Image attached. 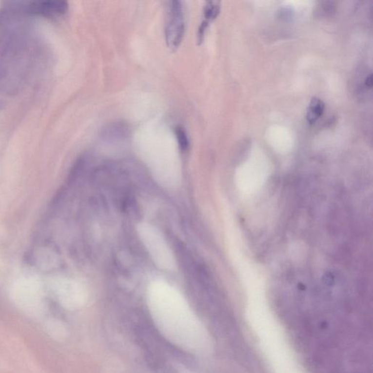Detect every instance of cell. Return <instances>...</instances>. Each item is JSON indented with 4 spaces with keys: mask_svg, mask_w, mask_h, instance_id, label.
Segmentation results:
<instances>
[{
    "mask_svg": "<svg viewBox=\"0 0 373 373\" xmlns=\"http://www.w3.org/2000/svg\"><path fill=\"white\" fill-rule=\"evenodd\" d=\"M324 108H325V104H324V101L320 98L314 97L311 99L307 110L306 118H307L308 122L310 124H314V123H315L324 113Z\"/></svg>",
    "mask_w": 373,
    "mask_h": 373,
    "instance_id": "277c9868",
    "label": "cell"
},
{
    "mask_svg": "<svg viewBox=\"0 0 373 373\" xmlns=\"http://www.w3.org/2000/svg\"><path fill=\"white\" fill-rule=\"evenodd\" d=\"M219 11H220L219 2L218 1H208L205 5L204 10H203L205 18L204 21L209 23V22L215 20L219 15Z\"/></svg>",
    "mask_w": 373,
    "mask_h": 373,
    "instance_id": "5b68a950",
    "label": "cell"
},
{
    "mask_svg": "<svg viewBox=\"0 0 373 373\" xmlns=\"http://www.w3.org/2000/svg\"><path fill=\"white\" fill-rule=\"evenodd\" d=\"M28 10L35 14L48 17L62 16L68 10V4L63 1H49L34 2L28 6Z\"/></svg>",
    "mask_w": 373,
    "mask_h": 373,
    "instance_id": "3957f363",
    "label": "cell"
},
{
    "mask_svg": "<svg viewBox=\"0 0 373 373\" xmlns=\"http://www.w3.org/2000/svg\"><path fill=\"white\" fill-rule=\"evenodd\" d=\"M185 16L183 7L179 1L168 3L166 12L165 37L167 46L172 51L176 50L182 42L185 35Z\"/></svg>",
    "mask_w": 373,
    "mask_h": 373,
    "instance_id": "7a4b0ae2",
    "label": "cell"
},
{
    "mask_svg": "<svg viewBox=\"0 0 373 373\" xmlns=\"http://www.w3.org/2000/svg\"><path fill=\"white\" fill-rule=\"evenodd\" d=\"M373 75L372 73H371L367 76L366 79H365V85H366L368 88H372L373 85Z\"/></svg>",
    "mask_w": 373,
    "mask_h": 373,
    "instance_id": "52a82bcc",
    "label": "cell"
},
{
    "mask_svg": "<svg viewBox=\"0 0 373 373\" xmlns=\"http://www.w3.org/2000/svg\"><path fill=\"white\" fill-rule=\"evenodd\" d=\"M137 233L156 266L164 271H173L176 260L161 233L146 222L138 224Z\"/></svg>",
    "mask_w": 373,
    "mask_h": 373,
    "instance_id": "6da1fadb",
    "label": "cell"
},
{
    "mask_svg": "<svg viewBox=\"0 0 373 373\" xmlns=\"http://www.w3.org/2000/svg\"><path fill=\"white\" fill-rule=\"evenodd\" d=\"M175 135H176L179 147L182 150H186L188 147L189 141L185 129L182 127H177L176 129H175Z\"/></svg>",
    "mask_w": 373,
    "mask_h": 373,
    "instance_id": "8992f818",
    "label": "cell"
}]
</instances>
